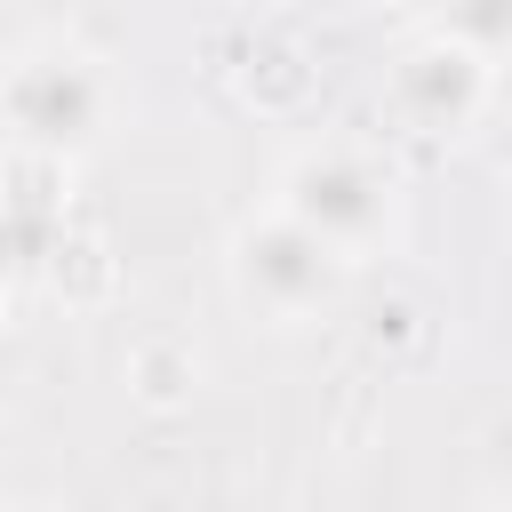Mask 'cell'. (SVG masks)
I'll return each mask as SVG.
<instances>
[{
  "label": "cell",
  "instance_id": "2",
  "mask_svg": "<svg viewBox=\"0 0 512 512\" xmlns=\"http://www.w3.org/2000/svg\"><path fill=\"white\" fill-rule=\"evenodd\" d=\"M272 208L296 216L304 232H320V240L352 264V256H368V248L392 240V224H400V184H392V168H376V160L352 152V144H312V152H296V160L280 168Z\"/></svg>",
  "mask_w": 512,
  "mask_h": 512
},
{
  "label": "cell",
  "instance_id": "3",
  "mask_svg": "<svg viewBox=\"0 0 512 512\" xmlns=\"http://www.w3.org/2000/svg\"><path fill=\"white\" fill-rule=\"evenodd\" d=\"M224 272H232V296H240L256 320H280V328L328 312L336 288H344V256H336L320 232H304L296 216H280V208H264V216H248V224L232 232Z\"/></svg>",
  "mask_w": 512,
  "mask_h": 512
},
{
  "label": "cell",
  "instance_id": "6",
  "mask_svg": "<svg viewBox=\"0 0 512 512\" xmlns=\"http://www.w3.org/2000/svg\"><path fill=\"white\" fill-rule=\"evenodd\" d=\"M128 384H136L144 408H184V400L200 392V352H192L184 336H144V344L128 352Z\"/></svg>",
  "mask_w": 512,
  "mask_h": 512
},
{
  "label": "cell",
  "instance_id": "1",
  "mask_svg": "<svg viewBox=\"0 0 512 512\" xmlns=\"http://www.w3.org/2000/svg\"><path fill=\"white\" fill-rule=\"evenodd\" d=\"M112 112H120V88H112L104 56H88L80 40H32L0 72V120H8L16 152L80 160L112 136Z\"/></svg>",
  "mask_w": 512,
  "mask_h": 512
},
{
  "label": "cell",
  "instance_id": "7",
  "mask_svg": "<svg viewBox=\"0 0 512 512\" xmlns=\"http://www.w3.org/2000/svg\"><path fill=\"white\" fill-rule=\"evenodd\" d=\"M240 88L264 96V112H288L304 96V48L288 32H256L248 40V64H240Z\"/></svg>",
  "mask_w": 512,
  "mask_h": 512
},
{
  "label": "cell",
  "instance_id": "9",
  "mask_svg": "<svg viewBox=\"0 0 512 512\" xmlns=\"http://www.w3.org/2000/svg\"><path fill=\"white\" fill-rule=\"evenodd\" d=\"M432 32H448L456 48H472V56H504V32H512V8L504 0H440V24Z\"/></svg>",
  "mask_w": 512,
  "mask_h": 512
},
{
  "label": "cell",
  "instance_id": "8",
  "mask_svg": "<svg viewBox=\"0 0 512 512\" xmlns=\"http://www.w3.org/2000/svg\"><path fill=\"white\" fill-rule=\"evenodd\" d=\"M48 288H64L72 304H96V296H112V248L96 240V232H56V248H48V272H40Z\"/></svg>",
  "mask_w": 512,
  "mask_h": 512
},
{
  "label": "cell",
  "instance_id": "4",
  "mask_svg": "<svg viewBox=\"0 0 512 512\" xmlns=\"http://www.w3.org/2000/svg\"><path fill=\"white\" fill-rule=\"evenodd\" d=\"M384 104H392V120L416 128V136H464V128L480 120V104H488V56L456 48L448 32H424V40L392 64Z\"/></svg>",
  "mask_w": 512,
  "mask_h": 512
},
{
  "label": "cell",
  "instance_id": "10",
  "mask_svg": "<svg viewBox=\"0 0 512 512\" xmlns=\"http://www.w3.org/2000/svg\"><path fill=\"white\" fill-rule=\"evenodd\" d=\"M16 512H56V504H16Z\"/></svg>",
  "mask_w": 512,
  "mask_h": 512
},
{
  "label": "cell",
  "instance_id": "5",
  "mask_svg": "<svg viewBox=\"0 0 512 512\" xmlns=\"http://www.w3.org/2000/svg\"><path fill=\"white\" fill-rule=\"evenodd\" d=\"M64 168L72 160H48V152L8 160V176H0V288L48 272V248L64 232Z\"/></svg>",
  "mask_w": 512,
  "mask_h": 512
},
{
  "label": "cell",
  "instance_id": "11",
  "mask_svg": "<svg viewBox=\"0 0 512 512\" xmlns=\"http://www.w3.org/2000/svg\"><path fill=\"white\" fill-rule=\"evenodd\" d=\"M0 328H8V288H0Z\"/></svg>",
  "mask_w": 512,
  "mask_h": 512
},
{
  "label": "cell",
  "instance_id": "12",
  "mask_svg": "<svg viewBox=\"0 0 512 512\" xmlns=\"http://www.w3.org/2000/svg\"><path fill=\"white\" fill-rule=\"evenodd\" d=\"M320 8H352V0H320Z\"/></svg>",
  "mask_w": 512,
  "mask_h": 512
}]
</instances>
